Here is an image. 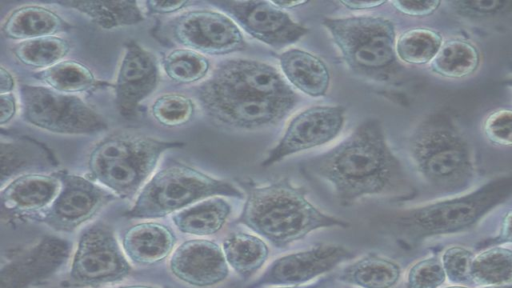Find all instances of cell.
<instances>
[{
    "instance_id": "cell-12",
    "label": "cell",
    "mask_w": 512,
    "mask_h": 288,
    "mask_svg": "<svg viewBox=\"0 0 512 288\" xmlns=\"http://www.w3.org/2000/svg\"><path fill=\"white\" fill-rule=\"evenodd\" d=\"M61 190L51 205L35 216L55 231L72 232L91 219L114 195L85 177L59 171Z\"/></svg>"
},
{
    "instance_id": "cell-39",
    "label": "cell",
    "mask_w": 512,
    "mask_h": 288,
    "mask_svg": "<svg viewBox=\"0 0 512 288\" xmlns=\"http://www.w3.org/2000/svg\"><path fill=\"white\" fill-rule=\"evenodd\" d=\"M391 3L401 13L415 17L428 16L434 13L441 5L440 1L418 0L393 1Z\"/></svg>"
},
{
    "instance_id": "cell-27",
    "label": "cell",
    "mask_w": 512,
    "mask_h": 288,
    "mask_svg": "<svg viewBox=\"0 0 512 288\" xmlns=\"http://www.w3.org/2000/svg\"><path fill=\"white\" fill-rule=\"evenodd\" d=\"M222 250L228 265L243 280L252 277L269 255L268 246L261 238L242 232L227 236Z\"/></svg>"
},
{
    "instance_id": "cell-49",
    "label": "cell",
    "mask_w": 512,
    "mask_h": 288,
    "mask_svg": "<svg viewBox=\"0 0 512 288\" xmlns=\"http://www.w3.org/2000/svg\"><path fill=\"white\" fill-rule=\"evenodd\" d=\"M505 84L512 88V75L505 80Z\"/></svg>"
},
{
    "instance_id": "cell-42",
    "label": "cell",
    "mask_w": 512,
    "mask_h": 288,
    "mask_svg": "<svg viewBox=\"0 0 512 288\" xmlns=\"http://www.w3.org/2000/svg\"><path fill=\"white\" fill-rule=\"evenodd\" d=\"M494 244L512 243V210L504 216L499 234L492 240Z\"/></svg>"
},
{
    "instance_id": "cell-34",
    "label": "cell",
    "mask_w": 512,
    "mask_h": 288,
    "mask_svg": "<svg viewBox=\"0 0 512 288\" xmlns=\"http://www.w3.org/2000/svg\"><path fill=\"white\" fill-rule=\"evenodd\" d=\"M448 5L455 14L471 22L489 23L512 16V1H450Z\"/></svg>"
},
{
    "instance_id": "cell-37",
    "label": "cell",
    "mask_w": 512,
    "mask_h": 288,
    "mask_svg": "<svg viewBox=\"0 0 512 288\" xmlns=\"http://www.w3.org/2000/svg\"><path fill=\"white\" fill-rule=\"evenodd\" d=\"M446 278L442 262L431 257L417 262L410 268L406 288H439Z\"/></svg>"
},
{
    "instance_id": "cell-2",
    "label": "cell",
    "mask_w": 512,
    "mask_h": 288,
    "mask_svg": "<svg viewBox=\"0 0 512 288\" xmlns=\"http://www.w3.org/2000/svg\"><path fill=\"white\" fill-rule=\"evenodd\" d=\"M303 170L328 182L342 206L365 196L408 194L412 190L386 142L381 122L374 118L360 123L328 152L306 161Z\"/></svg>"
},
{
    "instance_id": "cell-10",
    "label": "cell",
    "mask_w": 512,
    "mask_h": 288,
    "mask_svg": "<svg viewBox=\"0 0 512 288\" xmlns=\"http://www.w3.org/2000/svg\"><path fill=\"white\" fill-rule=\"evenodd\" d=\"M131 272L112 228L97 222L80 236L66 287H100L121 281Z\"/></svg>"
},
{
    "instance_id": "cell-22",
    "label": "cell",
    "mask_w": 512,
    "mask_h": 288,
    "mask_svg": "<svg viewBox=\"0 0 512 288\" xmlns=\"http://www.w3.org/2000/svg\"><path fill=\"white\" fill-rule=\"evenodd\" d=\"M287 80L311 97L324 96L329 88L330 74L325 63L311 53L289 49L279 56Z\"/></svg>"
},
{
    "instance_id": "cell-36",
    "label": "cell",
    "mask_w": 512,
    "mask_h": 288,
    "mask_svg": "<svg viewBox=\"0 0 512 288\" xmlns=\"http://www.w3.org/2000/svg\"><path fill=\"white\" fill-rule=\"evenodd\" d=\"M473 253L459 246L449 247L442 255L441 262L446 277L456 284H470Z\"/></svg>"
},
{
    "instance_id": "cell-40",
    "label": "cell",
    "mask_w": 512,
    "mask_h": 288,
    "mask_svg": "<svg viewBox=\"0 0 512 288\" xmlns=\"http://www.w3.org/2000/svg\"><path fill=\"white\" fill-rule=\"evenodd\" d=\"M189 4L188 1H146L145 5L150 14H169L176 12Z\"/></svg>"
},
{
    "instance_id": "cell-48",
    "label": "cell",
    "mask_w": 512,
    "mask_h": 288,
    "mask_svg": "<svg viewBox=\"0 0 512 288\" xmlns=\"http://www.w3.org/2000/svg\"><path fill=\"white\" fill-rule=\"evenodd\" d=\"M483 288H512V283L504 285L485 286Z\"/></svg>"
},
{
    "instance_id": "cell-6",
    "label": "cell",
    "mask_w": 512,
    "mask_h": 288,
    "mask_svg": "<svg viewBox=\"0 0 512 288\" xmlns=\"http://www.w3.org/2000/svg\"><path fill=\"white\" fill-rule=\"evenodd\" d=\"M182 142L116 133L98 142L88 157L91 178L121 198H131L154 170L160 156Z\"/></svg>"
},
{
    "instance_id": "cell-20",
    "label": "cell",
    "mask_w": 512,
    "mask_h": 288,
    "mask_svg": "<svg viewBox=\"0 0 512 288\" xmlns=\"http://www.w3.org/2000/svg\"><path fill=\"white\" fill-rule=\"evenodd\" d=\"M176 243L174 232L156 222H142L128 228L122 237V247L131 262L149 266L163 261Z\"/></svg>"
},
{
    "instance_id": "cell-7",
    "label": "cell",
    "mask_w": 512,
    "mask_h": 288,
    "mask_svg": "<svg viewBox=\"0 0 512 288\" xmlns=\"http://www.w3.org/2000/svg\"><path fill=\"white\" fill-rule=\"evenodd\" d=\"M323 26L357 75L388 81L400 72L395 26L390 20L375 16L325 18Z\"/></svg>"
},
{
    "instance_id": "cell-15",
    "label": "cell",
    "mask_w": 512,
    "mask_h": 288,
    "mask_svg": "<svg viewBox=\"0 0 512 288\" xmlns=\"http://www.w3.org/2000/svg\"><path fill=\"white\" fill-rule=\"evenodd\" d=\"M344 113L345 108L339 105L314 106L300 112L290 121L262 166H271L289 155L331 141L342 129Z\"/></svg>"
},
{
    "instance_id": "cell-31",
    "label": "cell",
    "mask_w": 512,
    "mask_h": 288,
    "mask_svg": "<svg viewBox=\"0 0 512 288\" xmlns=\"http://www.w3.org/2000/svg\"><path fill=\"white\" fill-rule=\"evenodd\" d=\"M471 278L473 283L481 286L512 283V250L495 247L474 257Z\"/></svg>"
},
{
    "instance_id": "cell-17",
    "label": "cell",
    "mask_w": 512,
    "mask_h": 288,
    "mask_svg": "<svg viewBox=\"0 0 512 288\" xmlns=\"http://www.w3.org/2000/svg\"><path fill=\"white\" fill-rule=\"evenodd\" d=\"M158 82L159 69L155 56L135 41L126 42L114 85L119 113L124 117L134 115L139 104L156 89Z\"/></svg>"
},
{
    "instance_id": "cell-43",
    "label": "cell",
    "mask_w": 512,
    "mask_h": 288,
    "mask_svg": "<svg viewBox=\"0 0 512 288\" xmlns=\"http://www.w3.org/2000/svg\"><path fill=\"white\" fill-rule=\"evenodd\" d=\"M15 86V81L11 73L3 66L0 68V92L1 94L11 93Z\"/></svg>"
},
{
    "instance_id": "cell-32",
    "label": "cell",
    "mask_w": 512,
    "mask_h": 288,
    "mask_svg": "<svg viewBox=\"0 0 512 288\" xmlns=\"http://www.w3.org/2000/svg\"><path fill=\"white\" fill-rule=\"evenodd\" d=\"M443 40L431 29L416 28L403 33L396 41L397 57L407 64L431 63L439 52Z\"/></svg>"
},
{
    "instance_id": "cell-14",
    "label": "cell",
    "mask_w": 512,
    "mask_h": 288,
    "mask_svg": "<svg viewBox=\"0 0 512 288\" xmlns=\"http://www.w3.org/2000/svg\"><path fill=\"white\" fill-rule=\"evenodd\" d=\"M70 244L44 236L33 245L14 251L0 270V288H30L55 274L70 254Z\"/></svg>"
},
{
    "instance_id": "cell-28",
    "label": "cell",
    "mask_w": 512,
    "mask_h": 288,
    "mask_svg": "<svg viewBox=\"0 0 512 288\" xmlns=\"http://www.w3.org/2000/svg\"><path fill=\"white\" fill-rule=\"evenodd\" d=\"M479 63L477 48L467 40L454 38L443 42L430 68L444 78L461 79L473 74Z\"/></svg>"
},
{
    "instance_id": "cell-29",
    "label": "cell",
    "mask_w": 512,
    "mask_h": 288,
    "mask_svg": "<svg viewBox=\"0 0 512 288\" xmlns=\"http://www.w3.org/2000/svg\"><path fill=\"white\" fill-rule=\"evenodd\" d=\"M33 77L47 87L65 94L86 92L103 85L87 66L72 60L60 61L36 72Z\"/></svg>"
},
{
    "instance_id": "cell-23",
    "label": "cell",
    "mask_w": 512,
    "mask_h": 288,
    "mask_svg": "<svg viewBox=\"0 0 512 288\" xmlns=\"http://www.w3.org/2000/svg\"><path fill=\"white\" fill-rule=\"evenodd\" d=\"M1 183L31 169L54 166L56 160L49 149L31 138L1 140Z\"/></svg>"
},
{
    "instance_id": "cell-44",
    "label": "cell",
    "mask_w": 512,
    "mask_h": 288,
    "mask_svg": "<svg viewBox=\"0 0 512 288\" xmlns=\"http://www.w3.org/2000/svg\"><path fill=\"white\" fill-rule=\"evenodd\" d=\"M340 3L351 10H362L381 6L385 1H341Z\"/></svg>"
},
{
    "instance_id": "cell-1",
    "label": "cell",
    "mask_w": 512,
    "mask_h": 288,
    "mask_svg": "<svg viewBox=\"0 0 512 288\" xmlns=\"http://www.w3.org/2000/svg\"><path fill=\"white\" fill-rule=\"evenodd\" d=\"M196 94L211 119L241 129L275 124L297 102L296 94L274 67L243 59L219 63Z\"/></svg>"
},
{
    "instance_id": "cell-21",
    "label": "cell",
    "mask_w": 512,
    "mask_h": 288,
    "mask_svg": "<svg viewBox=\"0 0 512 288\" xmlns=\"http://www.w3.org/2000/svg\"><path fill=\"white\" fill-rule=\"evenodd\" d=\"M71 29V25L55 11L39 6L25 5L16 8L5 18L2 35L11 40H29L55 36Z\"/></svg>"
},
{
    "instance_id": "cell-33",
    "label": "cell",
    "mask_w": 512,
    "mask_h": 288,
    "mask_svg": "<svg viewBox=\"0 0 512 288\" xmlns=\"http://www.w3.org/2000/svg\"><path fill=\"white\" fill-rule=\"evenodd\" d=\"M210 67L209 60L202 54L190 49H176L163 59V69L174 82L189 84L206 76Z\"/></svg>"
},
{
    "instance_id": "cell-45",
    "label": "cell",
    "mask_w": 512,
    "mask_h": 288,
    "mask_svg": "<svg viewBox=\"0 0 512 288\" xmlns=\"http://www.w3.org/2000/svg\"><path fill=\"white\" fill-rule=\"evenodd\" d=\"M273 3L279 8H294L305 4L306 1H273Z\"/></svg>"
},
{
    "instance_id": "cell-41",
    "label": "cell",
    "mask_w": 512,
    "mask_h": 288,
    "mask_svg": "<svg viewBox=\"0 0 512 288\" xmlns=\"http://www.w3.org/2000/svg\"><path fill=\"white\" fill-rule=\"evenodd\" d=\"M16 107V98L13 93L0 95V124L2 126L8 123L14 117Z\"/></svg>"
},
{
    "instance_id": "cell-47",
    "label": "cell",
    "mask_w": 512,
    "mask_h": 288,
    "mask_svg": "<svg viewBox=\"0 0 512 288\" xmlns=\"http://www.w3.org/2000/svg\"><path fill=\"white\" fill-rule=\"evenodd\" d=\"M279 288H320L318 284L308 285V286H284Z\"/></svg>"
},
{
    "instance_id": "cell-38",
    "label": "cell",
    "mask_w": 512,
    "mask_h": 288,
    "mask_svg": "<svg viewBox=\"0 0 512 288\" xmlns=\"http://www.w3.org/2000/svg\"><path fill=\"white\" fill-rule=\"evenodd\" d=\"M486 138L499 146H512V109H498L490 113L483 123Z\"/></svg>"
},
{
    "instance_id": "cell-9",
    "label": "cell",
    "mask_w": 512,
    "mask_h": 288,
    "mask_svg": "<svg viewBox=\"0 0 512 288\" xmlns=\"http://www.w3.org/2000/svg\"><path fill=\"white\" fill-rule=\"evenodd\" d=\"M22 116L29 124L58 134H90L106 129L104 119L82 99L49 87L21 85Z\"/></svg>"
},
{
    "instance_id": "cell-8",
    "label": "cell",
    "mask_w": 512,
    "mask_h": 288,
    "mask_svg": "<svg viewBox=\"0 0 512 288\" xmlns=\"http://www.w3.org/2000/svg\"><path fill=\"white\" fill-rule=\"evenodd\" d=\"M218 196L242 199L244 193L228 181L173 163L154 174L125 215L134 219L160 218L198 200Z\"/></svg>"
},
{
    "instance_id": "cell-19",
    "label": "cell",
    "mask_w": 512,
    "mask_h": 288,
    "mask_svg": "<svg viewBox=\"0 0 512 288\" xmlns=\"http://www.w3.org/2000/svg\"><path fill=\"white\" fill-rule=\"evenodd\" d=\"M61 182L56 174H22L1 189L3 210L34 215L51 204L59 193Z\"/></svg>"
},
{
    "instance_id": "cell-26",
    "label": "cell",
    "mask_w": 512,
    "mask_h": 288,
    "mask_svg": "<svg viewBox=\"0 0 512 288\" xmlns=\"http://www.w3.org/2000/svg\"><path fill=\"white\" fill-rule=\"evenodd\" d=\"M400 276L401 268L396 262L370 253L346 266L339 280L361 288H392Z\"/></svg>"
},
{
    "instance_id": "cell-4",
    "label": "cell",
    "mask_w": 512,
    "mask_h": 288,
    "mask_svg": "<svg viewBox=\"0 0 512 288\" xmlns=\"http://www.w3.org/2000/svg\"><path fill=\"white\" fill-rule=\"evenodd\" d=\"M511 197L512 174L502 175L465 195L391 214L385 225L398 239L418 243L464 232Z\"/></svg>"
},
{
    "instance_id": "cell-30",
    "label": "cell",
    "mask_w": 512,
    "mask_h": 288,
    "mask_svg": "<svg viewBox=\"0 0 512 288\" xmlns=\"http://www.w3.org/2000/svg\"><path fill=\"white\" fill-rule=\"evenodd\" d=\"M70 47L69 41L62 37L45 36L18 42L12 53L22 64L43 70L60 62Z\"/></svg>"
},
{
    "instance_id": "cell-11",
    "label": "cell",
    "mask_w": 512,
    "mask_h": 288,
    "mask_svg": "<svg viewBox=\"0 0 512 288\" xmlns=\"http://www.w3.org/2000/svg\"><path fill=\"white\" fill-rule=\"evenodd\" d=\"M166 31L172 41L198 53L224 55L246 48L236 23L212 10L182 13L167 23Z\"/></svg>"
},
{
    "instance_id": "cell-25",
    "label": "cell",
    "mask_w": 512,
    "mask_h": 288,
    "mask_svg": "<svg viewBox=\"0 0 512 288\" xmlns=\"http://www.w3.org/2000/svg\"><path fill=\"white\" fill-rule=\"evenodd\" d=\"M58 5L74 9L86 15L103 29L131 26L145 17L135 1H57Z\"/></svg>"
},
{
    "instance_id": "cell-46",
    "label": "cell",
    "mask_w": 512,
    "mask_h": 288,
    "mask_svg": "<svg viewBox=\"0 0 512 288\" xmlns=\"http://www.w3.org/2000/svg\"><path fill=\"white\" fill-rule=\"evenodd\" d=\"M116 288H158L154 286H147V285H126V286H120Z\"/></svg>"
},
{
    "instance_id": "cell-13",
    "label": "cell",
    "mask_w": 512,
    "mask_h": 288,
    "mask_svg": "<svg viewBox=\"0 0 512 288\" xmlns=\"http://www.w3.org/2000/svg\"><path fill=\"white\" fill-rule=\"evenodd\" d=\"M211 3L230 14L252 37L276 49L295 43L309 31L270 1Z\"/></svg>"
},
{
    "instance_id": "cell-3",
    "label": "cell",
    "mask_w": 512,
    "mask_h": 288,
    "mask_svg": "<svg viewBox=\"0 0 512 288\" xmlns=\"http://www.w3.org/2000/svg\"><path fill=\"white\" fill-rule=\"evenodd\" d=\"M246 201L237 223L243 224L273 246L283 248L320 228L349 223L324 214L306 198L304 189L281 179L246 187Z\"/></svg>"
},
{
    "instance_id": "cell-50",
    "label": "cell",
    "mask_w": 512,
    "mask_h": 288,
    "mask_svg": "<svg viewBox=\"0 0 512 288\" xmlns=\"http://www.w3.org/2000/svg\"><path fill=\"white\" fill-rule=\"evenodd\" d=\"M445 288H468V287H465L462 285H455V286H449V287H445Z\"/></svg>"
},
{
    "instance_id": "cell-35",
    "label": "cell",
    "mask_w": 512,
    "mask_h": 288,
    "mask_svg": "<svg viewBox=\"0 0 512 288\" xmlns=\"http://www.w3.org/2000/svg\"><path fill=\"white\" fill-rule=\"evenodd\" d=\"M194 113V103L184 95L169 93L158 97L151 114L160 124L174 127L187 123Z\"/></svg>"
},
{
    "instance_id": "cell-5",
    "label": "cell",
    "mask_w": 512,
    "mask_h": 288,
    "mask_svg": "<svg viewBox=\"0 0 512 288\" xmlns=\"http://www.w3.org/2000/svg\"><path fill=\"white\" fill-rule=\"evenodd\" d=\"M408 147L417 172L436 191L453 195L474 182L471 146L447 113L427 116L413 131Z\"/></svg>"
},
{
    "instance_id": "cell-24",
    "label": "cell",
    "mask_w": 512,
    "mask_h": 288,
    "mask_svg": "<svg viewBox=\"0 0 512 288\" xmlns=\"http://www.w3.org/2000/svg\"><path fill=\"white\" fill-rule=\"evenodd\" d=\"M231 206L220 197H212L181 210L172 217L177 229L189 235L209 236L224 226Z\"/></svg>"
},
{
    "instance_id": "cell-18",
    "label": "cell",
    "mask_w": 512,
    "mask_h": 288,
    "mask_svg": "<svg viewBox=\"0 0 512 288\" xmlns=\"http://www.w3.org/2000/svg\"><path fill=\"white\" fill-rule=\"evenodd\" d=\"M169 267L176 278L196 287L216 285L229 274L222 248L206 239L180 244L171 256Z\"/></svg>"
},
{
    "instance_id": "cell-16",
    "label": "cell",
    "mask_w": 512,
    "mask_h": 288,
    "mask_svg": "<svg viewBox=\"0 0 512 288\" xmlns=\"http://www.w3.org/2000/svg\"><path fill=\"white\" fill-rule=\"evenodd\" d=\"M353 252L339 245H317L278 258L248 288L262 286H300L329 272L353 257Z\"/></svg>"
}]
</instances>
